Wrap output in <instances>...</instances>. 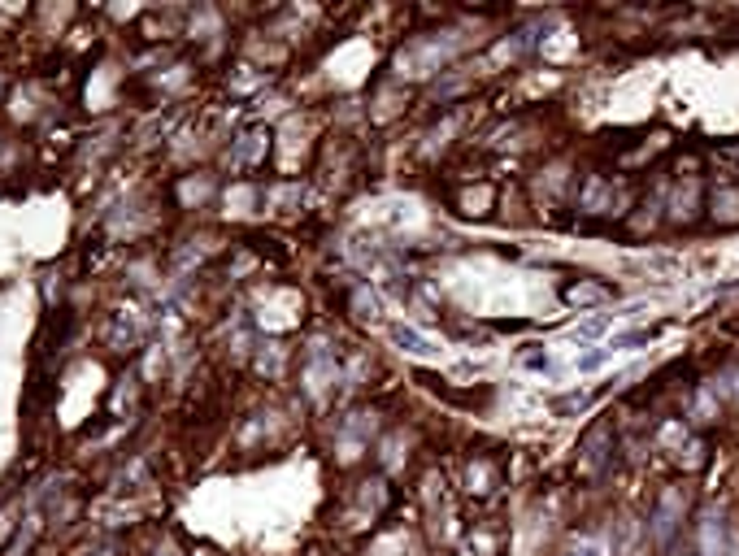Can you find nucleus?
I'll return each instance as SVG.
<instances>
[{
	"label": "nucleus",
	"instance_id": "nucleus-1",
	"mask_svg": "<svg viewBox=\"0 0 739 556\" xmlns=\"http://www.w3.org/2000/svg\"><path fill=\"white\" fill-rule=\"evenodd\" d=\"M392 343L400 352H414V357H431V352H435L431 339L422 335V331H414V326H392Z\"/></svg>",
	"mask_w": 739,
	"mask_h": 556
},
{
	"label": "nucleus",
	"instance_id": "nucleus-2",
	"mask_svg": "<svg viewBox=\"0 0 739 556\" xmlns=\"http://www.w3.org/2000/svg\"><path fill=\"white\" fill-rule=\"evenodd\" d=\"M609 357H614V348H596V352H588V357H579L574 365H579L583 374H591V369H600V365L609 361Z\"/></svg>",
	"mask_w": 739,
	"mask_h": 556
},
{
	"label": "nucleus",
	"instance_id": "nucleus-3",
	"mask_svg": "<svg viewBox=\"0 0 739 556\" xmlns=\"http://www.w3.org/2000/svg\"><path fill=\"white\" fill-rule=\"evenodd\" d=\"M600 296H605L600 287H570V300H574V305H588V300H600Z\"/></svg>",
	"mask_w": 739,
	"mask_h": 556
}]
</instances>
